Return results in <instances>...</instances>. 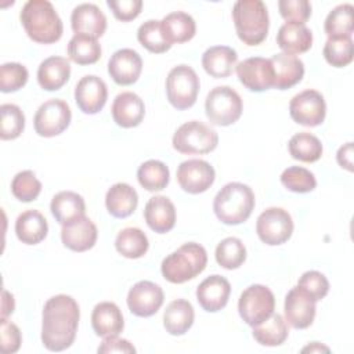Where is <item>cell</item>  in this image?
<instances>
[{
  "mask_svg": "<svg viewBox=\"0 0 354 354\" xmlns=\"http://www.w3.org/2000/svg\"><path fill=\"white\" fill-rule=\"evenodd\" d=\"M80 310L72 296L55 295L43 307L41 342L50 351H64L76 337Z\"/></svg>",
  "mask_w": 354,
  "mask_h": 354,
  "instance_id": "cell-1",
  "label": "cell"
},
{
  "mask_svg": "<svg viewBox=\"0 0 354 354\" xmlns=\"http://www.w3.org/2000/svg\"><path fill=\"white\" fill-rule=\"evenodd\" d=\"M21 24L36 43L51 44L61 39L64 25L48 0H28L19 14Z\"/></svg>",
  "mask_w": 354,
  "mask_h": 354,
  "instance_id": "cell-2",
  "label": "cell"
},
{
  "mask_svg": "<svg viewBox=\"0 0 354 354\" xmlns=\"http://www.w3.org/2000/svg\"><path fill=\"white\" fill-rule=\"evenodd\" d=\"M254 209V194L243 183H228L214 196L213 210L216 217L228 225L246 221Z\"/></svg>",
  "mask_w": 354,
  "mask_h": 354,
  "instance_id": "cell-3",
  "label": "cell"
},
{
  "mask_svg": "<svg viewBox=\"0 0 354 354\" xmlns=\"http://www.w3.org/2000/svg\"><path fill=\"white\" fill-rule=\"evenodd\" d=\"M206 264L207 253L205 248L196 242H188L163 259L160 271L166 281L184 283L199 275Z\"/></svg>",
  "mask_w": 354,
  "mask_h": 354,
  "instance_id": "cell-4",
  "label": "cell"
},
{
  "mask_svg": "<svg viewBox=\"0 0 354 354\" xmlns=\"http://www.w3.org/2000/svg\"><path fill=\"white\" fill-rule=\"evenodd\" d=\"M232 21L238 37L245 44L257 46L266 40L270 19L261 0H238L232 7Z\"/></svg>",
  "mask_w": 354,
  "mask_h": 354,
  "instance_id": "cell-5",
  "label": "cell"
},
{
  "mask_svg": "<svg viewBox=\"0 0 354 354\" xmlns=\"http://www.w3.org/2000/svg\"><path fill=\"white\" fill-rule=\"evenodd\" d=\"M173 148L180 153L203 155L216 149L218 144L217 131L199 120L181 124L173 136Z\"/></svg>",
  "mask_w": 354,
  "mask_h": 354,
  "instance_id": "cell-6",
  "label": "cell"
},
{
  "mask_svg": "<svg viewBox=\"0 0 354 354\" xmlns=\"http://www.w3.org/2000/svg\"><path fill=\"white\" fill-rule=\"evenodd\" d=\"M205 112L210 123L230 126L242 115V98L230 86H217L206 97Z\"/></svg>",
  "mask_w": 354,
  "mask_h": 354,
  "instance_id": "cell-7",
  "label": "cell"
},
{
  "mask_svg": "<svg viewBox=\"0 0 354 354\" xmlns=\"http://www.w3.org/2000/svg\"><path fill=\"white\" fill-rule=\"evenodd\" d=\"M199 93V77L196 72L185 65L174 66L166 77V94L169 102L176 109L191 108L198 98Z\"/></svg>",
  "mask_w": 354,
  "mask_h": 354,
  "instance_id": "cell-8",
  "label": "cell"
},
{
  "mask_svg": "<svg viewBox=\"0 0 354 354\" xmlns=\"http://www.w3.org/2000/svg\"><path fill=\"white\" fill-rule=\"evenodd\" d=\"M275 308V297L270 288L254 283L248 286L239 296L238 311L241 318L250 326L266 321Z\"/></svg>",
  "mask_w": 354,
  "mask_h": 354,
  "instance_id": "cell-9",
  "label": "cell"
},
{
  "mask_svg": "<svg viewBox=\"0 0 354 354\" xmlns=\"http://www.w3.org/2000/svg\"><path fill=\"white\" fill-rule=\"evenodd\" d=\"M256 232L266 245H282L292 236V216L282 207H268L257 217Z\"/></svg>",
  "mask_w": 354,
  "mask_h": 354,
  "instance_id": "cell-10",
  "label": "cell"
},
{
  "mask_svg": "<svg viewBox=\"0 0 354 354\" xmlns=\"http://www.w3.org/2000/svg\"><path fill=\"white\" fill-rule=\"evenodd\" d=\"M72 112L69 105L59 98H51L43 102L35 113L33 126L40 137H55L61 134L71 123Z\"/></svg>",
  "mask_w": 354,
  "mask_h": 354,
  "instance_id": "cell-11",
  "label": "cell"
},
{
  "mask_svg": "<svg viewBox=\"0 0 354 354\" xmlns=\"http://www.w3.org/2000/svg\"><path fill=\"white\" fill-rule=\"evenodd\" d=\"M289 113L296 123L307 127H315L325 120L326 104L319 91L308 88L296 94L290 100Z\"/></svg>",
  "mask_w": 354,
  "mask_h": 354,
  "instance_id": "cell-12",
  "label": "cell"
},
{
  "mask_svg": "<svg viewBox=\"0 0 354 354\" xmlns=\"http://www.w3.org/2000/svg\"><path fill=\"white\" fill-rule=\"evenodd\" d=\"M216 171L213 166L202 159H188L177 169V181L188 194H202L214 183Z\"/></svg>",
  "mask_w": 354,
  "mask_h": 354,
  "instance_id": "cell-13",
  "label": "cell"
},
{
  "mask_svg": "<svg viewBox=\"0 0 354 354\" xmlns=\"http://www.w3.org/2000/svg\"><path fill=\"white\" fill-rule=\"evenodd\" d=\"M239 82L250 91H266L274 86V71L271 61L263 57H250L236 66Z\"/></svg>",
  "mask_w": 354,
  "mask_h": 354,
  "instance_id": "cell-14",
  "label": "cell"
},
{
  "mask_svg": "<svg viewBox=\"0 0 354 354\" xmlns=\"http://www.w3.org/2000/svg\"><path fill=\"white\" fill-rule=\"evenodd\" d=\"M165 293L162 288L151 281L134 283L127 293V306L137 317H151L162 307Z\"/></svg>",
  "mask_w": 354,
  "mask_h": 354,
  "instance_id": "cell-15",
  "label": "cell"
},
{
  "mask_svg": "<svg viewBox=\"0 0 354 354\" xmlns=\"http://www.w3.org/2000/svg\"><path fill=\"white\" fill-rule=\"evenodd\" d=\"M108 100L105 82L95 75L83 76L75 87V101L86 115L98 113Z\"/></svg>",
  "mask_w": 354,
  "mask_h": 354,
  "instance_id": "cell-16",
  "label": "cell"
},
{
  "mask_svg": "<svg viewBox=\"0 0 354 354\" xmlns=\"http://www.w3.org/2000/svg\"><path fill=\"white\" fill-rule=\"evenodd\" d=\"M142 71V59L133 48H120L115 51L108 61V73L112 80L120 86L136 83Z\"/></svg>",
  "mask_w": 354,
  "mask_h": 354,
  "instance_id": "cell-17",
  "label": "cell"
},
{
  "mask_svg": "<svg viewBox=\"0 0 354 354\" xmlns=\"http://www.w3.org/2000/svg\"><path fill=\"white\" fill-rule=\"evenodd\" d=\"M315 301L297 286L292 288L285 296V321L295 329L308 328L315 318Z\"/></svg>",
  "mask_w": 354,
  "mask_h": 354,
  "instance_id": "cell-18",
  "label": "cell"
},
{
  "mask_svg": "<svg viewBox=\"0 0 354 354\" xmlns=\"http://www.w3.org/2000/svg\"><path fill=\"white\" fill-rule=\"evenodd\" d=\"M98 231L95 224L84 216L66 223L61 230V241L65 248L73 252H86L97 242Z\"/></svg>",
  "mask_w": 354,
  "mask_h": 354,
  "instance_id": "cell-19",
  "label": "cell"
},
{
  "mask_svg": "<svg viewBox=\"0 0 354 354\" xmlns=\"http://www.w3.org/2000/svg\"><path fill=\"white\" fill-rule=\"evenodd\" d=\"M230 293L231 285L228 279L214 274L199 283L196 288V300L205 311L216 313L227 306Z\"/></svg>",
  "mask_w": 354,
  "mask_h": 354,
  "instance_id": "cell-20",
  "label": "cell"
},
{
  "mask_svg": "<svg viewBox=\"0 0 354 354\" xmlns=\"http://www.w3.org/2000/svg\"><path fill=\"white\" fill-rule=\"evenodd\" d=\"M71 26L75 33L98 39L106 30V17L95 4L83 3L73 8Z\"/></svg>",
  "mask_w": 354,
  "mask_h": 354,
  "instance_id": "cell-21",
  "label": "cell"
},
{
  "mask_svg": "<svg viewBox=\"0 0 354 354\" xmlns=\"http://www.w3.org/2000/svg\"><path fill=\"white\" fill-rule=\"evenodd\" d=\"M113 122L124 129L138 126L145 115L144 101L133 91H123L118 94L112 104Z\"/></svg>",
  "mask_w": 354,
  "mask_h": 354,
  "instance_id": "cell-22",
  "label": "cell"
},
{
  "mask_svg": "<svg viewBox=\"0 0 354 354\" xmlns=\"http://www.w3.org/2000/svg\"><path fill=\"white\" fill-rule=\"evenodd\" d=\"M274 71V86L286 90L297 84L304 76V64L300 58L286 53H278L270 58Z\"/></svg>",
  "mask_w": 354,
  "mask_h": 354,
  "instance_id": "cell-23",
  "label": "cell"
},
{
  "mask_svg": "<svg viewBox=\"0 0 354 354\" xmlns=\"http://www.w3.org/2000/svg\"><path fill=\"white\" fill-rule=\"evenodd\" d=\"M144 218L152 231L158 234H166L176 224L174 203L163 195L152 196L145 205Z\"/></svg>",
  "mask_w": 354,
  "mask_h": 354,
  "instance_id": "cell-24",
  "label": "cell"
},
{
  "mask_svg": "<svg viewBox=\"0 0 354 354\" xmlns=\"http://www.w3.org/2000/svg\"><path fill=\"white\" fill-rule=\"evenodd\" d=\"M91 326L97 336H118L124 328L120 308L112 301L98 303L91 313Z\"/></svg>",
  "mask_w": 354,
  "mask_h": 354,
  "instance_id": "cell-25",
  "label": "cell"
},
{
  "mask_svg": "<svg viewBox=\"0 0 354 354\" xmlns=\"http://www.w3.org/2000/svg\"><path fill=\"white\" fill-rule=\"evenodd\" d=\"M238 55L232 47L213 46L202 55V66L207 75L216 79L228 77L236 66Z\"/></svg>",
  "mask_w": 354,
  "mask_h": 354,
  "instance_id": "cell-26",
  "label": "cell"
},
{
  "mask_svg": "<svg viewBox=\"0 0 354 354\" xmlns=\"http://www.w3.org/2000/svg\"><path fill=\"white\" fill-rule=\"evenodd\" d=\"M138 205L137 191L126 184L116 183L113 184L105 195V206L111 216L116 218H124L134 213Z\"/></svg>",
  "mask_w": 354,
  "mask_h": 354,
  "instance_id": "cell-27",
  "label": "cell"
},
{
  "mask_svg": "<svg viewBox=\"0 0 354 354\" xmlns=\"http://www.w3.org/2000/svg\"><path fill=\"white\" fill-rule=\"evenodd\" d=\"M277 44L286 54H301L313 46V32L301 24H283L277 33Z\"/></svg>",
  "mask_w": 354,
  "mask_h": 354,
  "instance_id": "cell-28",
  "label": "cell"
},
{
  "mask_svg": "<svg viewBox=\"0 0 354 354\" xmlns=\"http://www.w3.org/2000/svg\"><path fill=\"white\" fill-rule=\"evenodd\" d=\"M71 76L69 61L64 57H48L37 68V82L47 91L59 90Z\"/></svg>",
  "mask_w": 354,
  "mask_h": 354,
  "instance_id": "cell-29",
  "label": "cell"
},
{
  "mask_svg": "<svg viewBox=\"0 0 354 354\" xmlns=\"http://www.w3.org/2000/svg\"><path fill=\"white\" fill-rule=\"evenodd\" d=\"M50 210L54 218L61 224L71 223L86 213V203L82 195L73 191H61L55 194L50 203Z\"/></svg>",
  "mask_w": 354,
  "mask_h": 354,
  "instance_id": "cell-30",
  "label": "cell"
},
{
  "mask_svg": "<svg viewBox=\"0 0 354 354\" xmlns=\"http://www.w3.org/2000/svg\"><path fill=\"white\" fill-rule=\"evenodd\" d=\"M47 220L37 210H26L21 213L15 221L17 238L25 245H36L41 242L47 236Z\"/></svg>",
  "mask_w": 354,
  "mask_h": 354,
  "instance_id": "cell-31",
  "label": "cell"
},
{
  "mask_svg": "<svg viewBox=\"0 0 354 354\" xmlns=\"http://www.w3.org/2000/svg\"><path fill=\"white\" fill-rule=\"evenodd\" d=\"M195 313L192 304L185 299H176L169 303L163 314L166 332L173 336L184 335L194 324Z\"/></svg>",
  "mask_w": 354,
  "mask_h": 354,
  "instance_id": "cell-32",
  "label": "cell"
},
{
  "mask_svg": "<svg viewBox=\"0 0 354 354\" xmlns=\"http://www.w3.org/2000/svg\"><path fill=\"white\" fill-rule=\"evenodd\" d=\"M160 26L166 40L173 46L174 43H185L195 36L196 24L194 18L184 11H174L167 14Z\"/></svg>",
  "mask_w": 354,
  "mask_h": 354,
  "instance_id": "cell-33",
  "label": "cell"
},
{
  "mask_svg": "<svg viewBox=\"0 0 354 354\" xmlns=\"http://www.w3.org/2000/svg\"><path fill=\"white\" fill-rule=\"evenodd\" d=\"M252 335L254 340L261 346H281L289 335L288 324L281 314L272 313L266 321L253 326Z\"/></svg>",
  "mask_w": 354,
  "mask_h": 354,
  "instance_id": "cell-34",
  "label": "cell"
},
{
  "mask_svg": "<svg viewBox=\"0 0 354 354\" xmlns=\"http://www.w3.org/2000/svg\"><path fill=\"white\" fill-rule=\"evenodd\" d=\"M115 248L126 259H140L147 253L149 242L145 232L140 228L127 227L116 235Z\"/></svg>",
  "mask_w": 354,
  "mask_h": 354,
  "instance_id": "cell-35",
  "label": "cell"
},
{
  "mask_svg": "<svg viewBox=\"0 0 354 354\" xmlns=\"http://www.w3.org/2000/svg\"><path fill=\"white\" fill-rule=\"evenodd\" d=\"M353 6L348 3L336 6L326 17L324 29L328 35V39H340V37H351L354 30L353 22Z\"/></svg>",
  "mask_w": 354,
  "mask_h": 354,
  "instance_id": "cell-36",
  "label": "cell"
},
{
  "mask_svg": "<svg viewBox=\"0 0 354 354\" xmlns=\"http://www.w3.org/2000/svg\"><path fill=\"white\" fill-rule=\"evenodd\" d=\"M288 149L293 159L306 163L317 162L322 156V144L319 138L307 131H300L292 136L288 142Z\"/></svg>",
  "mask_w": 354,
  "mask_h": 354,
  "instance_id": "cell-37",
  "label": "cell"
},
{
  "mask_svg": "<svg viewBox=\"0 0 354 354\" xmlns=\"http://www.w3.org/2000/svg\"><path fill=\"white\" fill-rule=\"evenodd\" d=\"M68 55L77 65H91L100 59L101 46L91 36L75 33L68 43Z\"/></svg>",
  "mask_w": 354,
  "mask_h": 354,
  "instance_id": "cell-38",
  "label": "cell"
},
{
  "mask_svg": "<svg viewBox=\"0 0 354 354\" xmlns=\"http://www.w3.org/2000/svg\"><path fill=\"white\" fill-rule=\"evenodd\" d=\"M137 178L140 185L147 191H151V192L162 191L169 184L170 171L163 162L149 159L138 167Z\"/></svg>",
  "mask_w": 354,
  "mask_h": 354,
  "instance_id": "cell-39",
  "label": "cell"
},
{
  "mask_svg": "<svg viewBox=\"0 0 354 354\" xmlns=\"http://www.w3.org/2000/svg\"><path fill=\"white\" fill-rule=\"evenodd\" d=\"M216 261L225 270L239 268L246 260V248L239 238H224L216 248Z\"/></svg>",
  "mask_w": 354,
  "mask_h": 354,
  "instance_id": "cell-40",
  "label": "cell"
},
{
  "mask_svg": "<svg viewBox=\"0 0 354 354\" xmlns=\"http://www.w3.org/2000/svg\"><path fill=\"white\" fill-rule=\"evenodd\" d=\"M137 39L144 48L155 54L166 53L171 47V44L166 40L160 21L158 19H148L141 24L137 30Z\"/></svg>",
  "mask_w": 354,
  "mask_h": 354,
  "instance_id": "cell-41",
  "label": "cell"
},
{
  "mask_svg": "<svg viewBox=\"0 0 354 354\" xmlns=\"http://www.w3.org/2000/svg\"><path fill=\"white\" fill-rule=\"evenodd\" d=\"M324 57L326 62L335 68L347 66L354 57L351 37L328 39L324 46Z\"/></svg>",
  "mask_w": 354,
  "mask_h": 354,
  "instance_id": "cell-42",
  "label": "cell"
},
{
  "mask_svg": "<svg viewBox=\"0 0 354 354\" xmlns=\"http://www.w3.org/2000/svg\"><path fill=\"white\" fill-rule=\"evenodd\" d=\"M281 183L286 189L297 194L310 192L317 187L315 176L308 169L300 166L285 169L281 174Z\"/></svg>",
  "mask_w": 354,
  "mask_h": 354,
  "instance_id": "cell-43",
  "label": "cell"
},
{
  "mask_svg": "<svg viewBox=\"0 0 354 354\" xmlns=\"http://www.w3.org/2000/svg\"><path fill=\"white\" fill-rule=\"evenodd\" d=\"M1 115V140H14L21 136L25 129V115L15 104H3L0 106Z\"/></svg>",
  "mask_w": 354,
  "mask_h": 354,
  "instance_id": "cell-44",
  "label": "cell"
},
{
  "mask_svg": "<svg viewBox=\"0 0 354 354\" xmlns=\"http://www.w3.org/2000/svg\"><path fill=\"white\" fill-rule=\"evenodd\" d=\"M41 191V183L32 170H24L15 174L11 181V192L21 202L35 201Z\"/></svg>",
  "mask_w": 354,
  "mask_h": 354,
  "instance_id": "cell-45",
  "label": "cell"
},
{
  "mask_svg": "<svg viewBox=\"0 0 354 354\" xmlns=\"http://www.w3.org/2000/svg\"><path fill=\"white\" fill-rule=\"evenodd\" d=\"M28 69L18 62H6L0 66V90L12 93L22 88L28 82Z\"/></svg>",
  "mask_w": 354,
  "mask_h": 354,
  "instance_id": "cell-46",
  "label": "cell"
},
{
  "mask_svg": "<svg viewBox=\"0 0 354 354\" xmlns=\"http://www.w3.org/2000/svg\"><path fill=\"white\" fill-rule=\"evenodd\" d=\"M297 288L301 289L315 303L322 300L329 292V281L326 277L315 270L306 271L297 282Z\"/></svg>",
  "mask_w": 354,
  "mask_h": 354,
  "instance_id": "cell-47",
  "label": "cell"
},
{
  "mask_svg": "<svg viewBox=\"0 0 354 354\" xmlns=\"http://www.w3.org/2000/svg\"><path fill=\"white\" fill-rule=\"evenodd\" d=\"M278 8L281 17L290 24H301L311 15V4L307 0H279Z\"/></svg>",
  "mask_w": 354,
  "mask_h": 354,
  "instance_id": "cell-48",
  "label": "cell"
},
{
  "mask_svg": "<svg viewBox=\"0 0 354 354\" xmlns=\"http://www.w3.org/2000/svg\"><path fill=\"white\" fill-rule=\"evenodd\" d=\"M22 342L19 328L7 321V318H1L0 322V348L4 354H12L19 350Z\"/></svg>",
  "mask_w": 354,
  "mask_h": 354,
  "instance_id": "cell-49",
  "label": "cell"
},
{
  "mask_svg": "<svg viewBox=\"0 0 354 354\" xmlns=\"http://www.w3.org/2000/svg\"><path fill=\"white\" fill-rule=\"evenodd\" d=\"M106 4L113 12L115 18L122 22H129L137 18L142 8L141 0H108Z\"/></svg>",
  "mask_w": 354,
  "mask_h": 354,
  "instance_id": "cell-50",
  "label": "cell"
},
{
  "mask_svg": "<svg viewBox=\"0 0 354 354\" xmlns=\"http://www.w3.org/2000/svg\"><path fill=\"white\" fill-rule=\"evenodd\" d=\"M101 354H109V353H136V347L126 339H120L118 336H106L101 342L98 350Z\"/></svg>",
  "mask_w": 354,
  "mask_h": 354,
  "instance_id": "cell-51",
  "label": "cell"
},
{
  "mask_svg": "<svg viewBox=\"0 0 354 354\" xmlns=\"http://www.w3.org/2000/svg\"><path fill=\"white\" fill-rule=\"evenodd\" d=\"M336 159L343 169L353 171V142H346L342 145L336 153Z\"/></svg>",
  "mask_w": 354,
  "mask_h": 354,
  "instance_id": "cell-52",
  "label": "cell"
},
{
  "mask_svg": "<svg viewBox=\"0 0 354 354\" xmlns=\"http://www.w3.org/2000/svg\"><path fill=\"white\" fill-rule=\"evenodd\" d=\"M15 308L14 303V296L8 290H3V297H1V318H7L10 314H12Z\"/></svg>",
  "mask_w": 354,
  "mask_h": 354,
  "instance_id": "cell-53",
  "label": "cell"
},
{
  "mask_svg": "<svg viewBox=\"0 0 354 354\" xmlns=\"http://www.w3.org/2000/svg\"><path fill=\"white\" fill-rule=\"evenodd\" d=\"M321 351H325V353H329V348L318 342H313L311 344L306 346L304 348H301V353H321Z\"/></svg>",
  "mask_w": 354,
  "mask_h": 354,
  "instance_id": "cell-54",
  "label": "cell"
}]
</instances>
